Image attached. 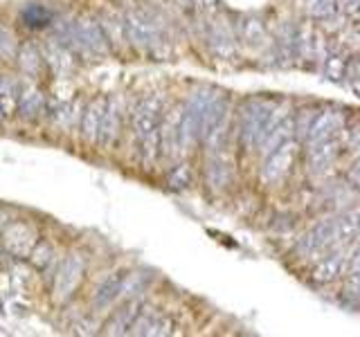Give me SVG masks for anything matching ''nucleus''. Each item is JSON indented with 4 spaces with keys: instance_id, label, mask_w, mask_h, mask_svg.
Here are the masks:
<instances>
[{
    "instance_id": "f257e3e1",
    "label": "nucleus",
    "mask_w": 360,
    "mask_h": 337,
    "mask_svg": "<svg viewBox=\"0 0 360 337\" xmlns=\"http://www.w3.org/2000/svg\"><path fill=\"white\" fill-rule=\"evenodd\" d=\"M162 99L158 95L142 97L133 108V133L140 142V151L144 160H155L160 153V124H162Z\"/></svg>"
},
{
    "instance_id": "f03ea898",
    "label": "nucleus",
    "mask_w": 360,
    "mask_h": 337,
    "mask_svg": "<svg viewBox=\"0 0 360 337\" xmlns=\"http://www.w3.org/2000/svg\"><path fill=\"white\" fill-rule=\"evenodd\" d=\"M217 97V90L214 88H200L196 90L194 95L189 97L187 106L183 108L178 117V144L187 149L191 142L198 140V133H200V119H202V112H205L207 104Z\"/></svg>"
},
{
    "instance_id": "7ed1b4c3",
    "label": "nucleus",
    "mask_w": 360,
    "mask_h": 337,
    "mask_svg": "<svg viewBox=\"0 0 360 337\" xmlns=\"http://www.w3.org/2000/svg\"><path fill=\"white\" fill-rule=\"evenodd\" d=\"M124 22V37L133 45L135 50L142 52H155L158 45L162 43L160 29H158L155 20L151 16H146L144 11H127V16L122 18Z\"/></svg>"
},
{
    "instance_id": "20e7f679",
    "label": "nucleus",
    "mask_w": 360,
    "mask_h": 337,
    "mask_svg": "<svg viewBox=\"0 0 360 337\" xmlns=\"http://www.w3.org/2000/svg\"><path fill=\"white\" fill-rule=\"evenodd\" d=\"M84 277H86V258L82 254H70L61 263L59 272L54 277V286H52L54 299L59 303L72 299L79 286H82Z\"/></svg>"
},
{
    "instance_id": "39448f33",
    "label": "nucleus",
    "mask_w": 360,
    "mask_h": 337,
    "mask_svg": "<svg viewBox=\"0 0 360 337\" xmlns=\"http://www.w3.org/2000/svg\"><path fill=\"white\" fill-rule=\"evenodd\" d=\"M273 115V106L264 101H252L243 110V124H241V142L245 146L262 144L268 133V119Z\"/></svg>"
},
{
    "instance_id": "423d86ee",
    "label": "nucleus",
    "mask_w": 360,
    "mask_h": 337,
    "mask_svg": "<svg viewBox=\"0 0 360 337\" xmlns=\"http://www.w3.org/2000/svg\"><path fill=\"white\" fill-rule=\"evenodd\" d=\"M0 241H3V247L7 254L16 256V258H27L30 252L34 250V245L39 241V234L34 230V225H30L25 220H16V223H9L3 230Z\"/></svg>"
},
{
    "instance_id": "0eeeda50",
    "label": "nucleus",
    "mask_w": 360,
    "mask_h": 337,
    "mask_svg": "<svg viewBox=\"0 0 360 337\" xmlns=\"http://www.w3.org/2000/svg\"><path fill=\"white\" fill-rule=\"evenodd\" d=\"M172 333H174V319L153 306H140L129 329V335H146V337H162Z\"/></svg>"
},
{
    "instance_id": "6e6552de",
    "label": "nucleus",
    "mask_w": 360,
    "mask_h": 337,
    "mask_svg": "<svg viewBox=\"0 0 360 337\" xmlns=\"http://www.w3.org/2000/svg\"><path fill=\"white\" fill-rule=\"evenodd\" d=\"M292 153H295V144L290 140L268 153L264 162V171H262L266 183H277V180L288 171V166L292 162Z\"/></svg>"
},
{
    "instance_id": "1a4fd4ad",
    "label": "nucleus",
    "mask_w": 360,
    "mask_h": 337,
    "mask_svg": "<svg viewBox=\"0 0 360 337\" xmlns=\"http://www.w3.org/2000/svg\"><path fill=\"white\" fill-rule=\"evenodd\" d=\"M142 303L138 301V297H131L129 301H124L117 310H112V315L106 319V324L101 326V333L104 335H129V329L138 315Z\"/></svg>"
},
{
    "instance_id": "9d476101",
    "label": "nucleus",
    "mask_w": 360,
    "mask_h": 337,
    "mask_svg": "<svg viewBox=\"0 0 360 337\" xmlns=\"http://www.w3.org/2000/svg\"><path fill=\"white\" fill-rule=\"evenodd\" d=\"M124 279H127V272L120 270V272H112L110 277H106L104 281H101L95 290V295H93V308L95 310H104L110 306L112 301H117L122 297Z\"/></svg>"
},
{
    "instance_id": "9b49d317",
    "label": "nucleus",
    "mask_w": 360,
    "mask_h": 337,
    "mask_svg": "<svg viewBox=\"0 0 360 337\" xmlns=\"http://www.w3.org/2000/svg\"><path fill=\"white\" fill-rule=\"evenodd\" d=\"M106 97H97L86 106L82 112V135L84 140L97 144L99 142V128H101V119H104V110H106Z\"/></svg>"
},
{
    "instance_id": "f8f14e48",
    "label": "nucleus",
    "mask_w": 360,
    "mask_h": 337,
    "mask_svg": "<svg viewBox=\"0 0 360 337\" xmlns=\"http://www.w3.org/2000/svg\"><path fill=\"white\" fill-rule=\"evenodd\" d=\"M16 112L22 117V119H39L41 115L48 112V99L41 93L39 88H27L22 90L18 95V101H16Z\"/></svg>"
},
{
    "instance_id": "ddd939ff",
    "label": "nucleus",
    "mask_w": 360,
    "mask_h": 337,
    "mask_svg": "<svg viewBox=\"0 0 360 337\" xmlns=\"http://www.w3.org/2000/svg\"><path fill=\"white\" fill-rule=\"evenodd\" d=\"M342 126V117L338 115V112H320V115H315L311 126L307 131V138H309V144H315V142H322L326 138H333L335 131Z\"/></svg>"
},
{
    "instance_id": "4468645a",
    "label": "nucleus",
    "mask_w": 360,
    "mask_h": 337,
    "mask_svg": "<svg viewBox=\"0 0 360 337\" xmlns=\"http://www.w3.org/2000/svg\"><path fill=\"white\" fill-rule=\"evenodd\" d=\"M45 65H48L54 74L65 77L75 65V54L68 50L63 43L54 39L48 48H45Z\"/></svg>"
},
{
    "instance_id": "2eb2a0df",
    "label": "nucleus",
    "mask_w": 360,
    "mask_h": 337,
    "mask_svg": "<svg viewBox=\"0 0 360 337\" xmlns=\"http://www.w3.org/2000/svg\"><path fill=\"white\" fill-rule=\"evenodd\" d=\"M120 128H122V106L117 104V99H108L106 110H104V119H101L97 144H112L117 140Z\"/></svg>"
},
{
    "instance_id": "dca6fc26",
    "label": "nucleus",
    "mask_w": 360,
    "mask_h": 337,
    "mask_svg": "<svg viewBox=\"0 0 360 337\" xmlns=\"http://www.w3.org/2000/svg\"><path fill=\"white\" fill-rule=\"evenodd\" d=\"M338 146H340V140L338 138H326L322 142L311 144L309 160H311V166H313L315 173L324 171V168L333 162V157L338 155Z\"/></svg>"
},
{
    "instance_id": "f3484780",
    "label": "nucleus",
    "mask_w": 360,
    "mask_h": 337,
    "mask_svg": "<svg viewBox=\"0 0 360 337\" xmlns=\"http://www.w3.org/2000/svg\"><path fill=\"white\" fill-rule=\"evenodd\" d=\"M292 133H295V119H290V117H281L273 128H270L266 133V138L262 140V146H264V151L270 153V151H275L277 146H281L284 142H288L292 138Z\"/></svg>"
},
{
    "instance_id": "a211bd4d",
    "label": "nucleus",
    "mask_w": 360,
    "mask_h": 337,
    "mask_svg": "<svg viewBox=\"0 0 360 337\" xmlns=\"http://www.w3.org/2000/svg\"><path fill=\"white\" fill-rule=\"evenodd\" d=\"M20 22L30 29H45L54 22V14L45 5H25L20 9Z\"/></svg>"
},
{
    "instance_id": "6ab92c4d",
    "label": "nucleus",
    "mask_w": 360,
    "mask_h": 337,
    "mask_svg": "<svg viewBox=\"0 0 360 337\" xmlns=\"http://www.w3.org/2000/svg\"><path fill=\"white\" fill-rule=\"evenodd\" d=\"M18 65H20V70L25 72L27 77L37 79L43 72L45 59L41 56L39 48H34V45H22V48L18 50Z\"/></svg>"
},
{
    "instance_id": "aec40b11",
    "label": "nucleus",
    "mask_w": 360,
    "mask_h": 337,
    "mask_svg": "<svg viewBox=\"0 0 360 337\" xmlns=\"http://www.w3.org/2000/svg\"><path fill=\"white\" fill-rule=\"evenodd\" d=\"M347 258L349 256H345V254H333L331 258H326L324 263H320L318 267H315V281H320V284H329V281L338 279L342 275Z\"/></svg>"
},
{
    "instance_id": "412c9836",
    "label": "nucleus",
    "mask_w": 360,
    "mask_h": 337,
    "mask_svg": "<svg viewBox=\"0 0 360 337\" xmlns=\"http://www.w3.org/2000/svg\"><path fill=\"white\" fill-rule=\"evenodd\" d=\"M335 227H338V241H340V243L352 241L354 236L360 232V211L345 213L342 218L335 220Z\"/></svg>"
},
{
    "instance_id": "4be33fe9",
    "label": "nucleus",
    "mask_w": 360,
    "mask_h": 337,
    "mask_svg": "<svg viewBox=\"0 0 360 337\" xmlns=\"http://www.w3.org/2000/svg\"><path fill=\"white\" fill-rule=\"evenodd\" d=\"M52 256H54V250L50 243L45 241H37V245H34V250L30 252V263L39 270V272H43V270H48V265L52 263Z\"/></svg>"
},
{
    "instance_id": "5701e85b",
    "label": "nucleus",
    "mask_w": 360,
    "mask_h": 337,
    "mask_svg": "<svg viewBox=\"0 0 360 337\" xmlns=\"http://www.w3.org/2000/svg\"><path fill=\"white\" fill-rule=\"evenodd\" d=\"M239 32H241V39L248 43H262L266 37L264 22L257 20V18H243L239 22Z\"/></svg>"
},
{
    "instance_id": "b1692460",
    "label": "nucleus",
    "mask_w": 360,
    "mask_h": 337,
    "mask_svg": "<svg viewBox=\"0 0 360 337\" xmlns=\"http://www.w3.org/2000/svg\"><path fill=\"white\" fill-rule=\"evenodd\" d=\"M167 185H169V189H174V191H185L191 185V171H189V166L187 164H178L174 171H169Z\"/></svg>"
},
{
    "instance_id": "393cba45",
    "label": "nucleus",
    "mask_w": 360,
    "mask_h": 337,
    "mask_svg": "<svg viewBox=\"0 0 360 337\" xmlns=\"http://www.w3.org/2000/svg\"><path fill=\"white\" fill-rule=\"evenodd\" d=\"M207 180H210L212 187H225V185H228V180H230L228 164L221 162V160H212L207 164Z\"/></svg>"
},
{
    "instance_id": "a878e982",
    "label": "nucleus",
    "mask_w": 360,
    "mask_h": 337,
    "mask_svg": "<svg viewBox=\"0 0 360 337\" xmlns=\"http://www.w3.org/2000/svg\"><path fill=\"white\" fill-rule=\"evenodd\" d=\"M338 0H309V11L315 18H329L335 14Z\"/></svg>"
},
{
    "instance_id": "bb28decb",
    "label": "nucleus",
    "mask_w": 360,
    "mask_h": 337,
    "mask_svg": "<svg viewBox=\"0 0 360 337\" xmlns=\"http://www.w3.org/2000/svg\"><path fill=\"white\" fill-rule=\"evenodd\" d=\"M212 48H214V52L217 54H221V56H230L232 54V39L228 37L225 32H221V29H217L212 34Z\"/></svg>"
},
{
    "instance_id": "cd10ccee",
    "label": "nucleus",
    "mask_w": 360,
    "mask_h": 337,
    "mask_svg": "<svg viewBox=\"0 0 360 337\" xmlns=\"http://www.w3.org/2000/svg\"><path fill=\"white\" fill-rule=\"evenodd\" d=\"M345 299L347 301H358L360 299V267L352 270V277H349L347 286H345Z\"/></svg>"
},
{
    "instance_id": "c85d7f7f",
    "label": "nucleus",
    "mask_w": 360,
    "mask_h": 337,
    "mask_svg": "<svg viewBox=\"0 0 360 337\" xmlns=\"http://www.w3.org/2000/svg\"><path fill=\"white\" fill-rule=\"evenodd\" d=\"M342 72H345V63L340 56H331V59L324 63V74L329 77L331 81H342Z\"/></svg>"
},
{
    "instance_id": "c756f323",
    "label": "nucleus",
    "mask_w": 360,
    "mask_h": 337,
    "mask_svg": "<svg viewBox=\"0 0 360 337\" xmlns=\"http://www.w3.org/2000/svg\"><path fill=\"white\" fill-rule=\"evenodd\" d=\"M340 7L347 11V14H354V11H358V7H360V0H340Z\"/></svg>"
},
{
    "instance_id": "7c9ffc66",
    "label": "nucleus",
    "mask_w": 360,
    "mask_h": 337,
    "mask_svg": "<svg viewBox=\"0 0 360 337\" xmlns=\"http://www.w3.org/2000/svg\"><path fill=\"white\" fill-rule=\"evenodd\" d=\"M9 45V34L5 29H0V52H5Z\"/></svg>"
},
{
    "instance_id": "2f4dec72",
    "label": "nucleus",
    "mask_w": 360,
    "mask_h": 337,
    "mask_svg": "<svg viewBox=\"0 0 360 337\" xmlns=\"http://www.w3.org/2000/svg\"><path fill=\"white\" fill-rule=\"evenodd\" d=\"M196 7H200V9H214V7H217V0H196Z\"/></svg>"
},
{
    "instance_id": "473e14b6",
    "label": "nucleus",
    "mask_w": 360,
    "mask_h": 337,
    "mask_svg": "<svg viewBox=\"0 0 360 337\" xmlns=\"http://www.w3.org/2000/svg\"><path fill=\"white\" fill-rule=\"evenodd\" d=\"M352 180L356 185H360V160L356 162V166H354V171H352Z\"/></svg>"
},
{
    "instance_id": "72a5a7b5",
    "label": "nucleus",
    "mask_w": 360,
    "mask_h": 337,
    "mask_svg": "<svg viewBox=\"0 0 360 337\" xmlns=\"http://www.w3.org/2000/svg\"><path fill=\"white\" fill-rule=\"evenodd\" d=\"M176 3L180 7H185V9H191V7H196V0H176Z\"/></svg>"
},
{
    "instance_id": "f704fd0d",
    "label": "nucleus",
    "mask_w": 360,
    "mask_h": 337,
    "mask_svg": "<svg viewBox=\"0 0 360 337\" xmlns=\"http://www.w3.org/2000/svg\"><path fill=\"white\" fill-rule=\"evenodd\" d=\"M112 3H115V5H124V7H127V5H131V3H133V0H112Z\"/></svg>"
},
{
    "instance_id": "c9c22d12",
    "label": "nucleus",
    "mask_w": 360,
    "mask_h": 337,
    "mask_svg": "<svg viewBox=\"0 0 360 337\" xmlns=\"http://www.w3.org/2000/svg\"><path fill=\"white\" fill-rule=\"evenodd\" d=\"M354 90H356V93H358V97H360V81H358V79H356V81H354Z\"/></svg>"
},
{
    "instance_id": "e433bc0d",
    "label": "nucleus",
    "mask_w": 360,
    "mask_h": 337,
    "mask_svg": "<svg viewBox=\"0 0 360 337\" xmlns=\"http://www.w3.org/2000/svg\"><path fill=\"white\" fill-rule=\"evenodd\" d=\"M3 81H5V79H3V77H0V86H3Z\"/></svg>"
}]
</instances>
